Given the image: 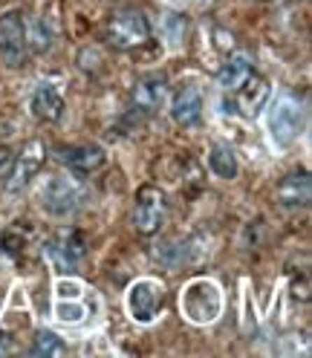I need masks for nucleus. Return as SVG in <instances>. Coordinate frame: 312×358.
Returning <instances> with one entry per match:
<instances>
[{
    "mask_svg": "<svg viewBox=\"0 0 312 358\" xmlns=\"http://www.w3.org/2000/svg\"><path fill=\"white\" fill-rule=\"evenodd\" d=\"M107 41L110 47H116L122 52L139 50L150 41V24L139 9H119L107 24Z\"/></svg>",
    "mask_w": 312,
    "mask_h": 358,
    "instance_id": "obj_1",
    "label": "nucleus"
},
{
    "mask_svg": "<svg viewBox=\"0 0 312 358\" xmlns=\"http://www.w3.org/2000/svg\"><path fill=\"white\" fill-rule=\"evenodd\" d=\"M304 101L292 93H283L278 96L275 107H272V116H269V127H272V139L286 148V145H292L298 136H301V130H304Z\"/></svg>",
    "mask_w": 312,
    "mask_h": 358,
    "instance_id": "obj_2",
    "label": "nucleus"
},
{
    "mask_svg": "<svg viewBox=\"0 0 312 358\" xmlns=\"http://www.w3.org/2000/svg\"><path fill=\"white\" fill-rule=\"evenodd\" d=\"M222 309V298H220V289L211 280H194L185 295H183V312L188 315V321L194 324H208L220 315Z\"/></svg>",
    "mask_w": 312,
    "mask_h": 358,
    "instance_id": "obj_3",
    "label": "nucleus"
},
{
    "mask_svg": "<svg viewBox=\"0 0 312 358\" xmlns=\"http://www.w3.org/2000/svg\"><path fill=\"white\" fill-rule=\"evenodd\" d=\"M38 199H41V208L47 214L66 217L81 206V188L73 182L70 176H50L47 182H43Z\"/></svg>",
    "mask_w": 312,
    "mask_h": 358,
    "instance_id": "obj_4",
    "label": "nucleus"
},
{
    "mask_svg": "<svg viewBox=\"0 0 312 358\" xmlns=\"http://www.w3.org/2000/svg\"><path fill=\"white\" fill-rule=\"evenodd\" d=\"M27 20L20 12H6L0 17V55L9 66H24L27 64Z\"/></svg>",
    "mask_w": 312,
    "mask_h": 358,
    "instance_id": "obj_5",
    "label": "nucleus"
},
{
    "mask_svg": "<svg viewBox=\"0 0 312 358\" xmlns=\"http://www.w3.org/2000/svg\"><path fill=\"white\" fill-rule=\"evenodd\" d=\"M165 306V286L159 280H136L127 292V309L139 324H150Z\"/></svg>",
    "mask_w": 312,
    "mask_h": 358,
    "instance_id": "obj_6",
    "label": "nucleus"
},
{
    "mask_svg": "<svg viewBox=\"0 0 312 358\" xmlns=\"http://www.w3.org/2000/svg\"><path fill=\"white\" fill-rule=\"evenodd\" d=\"M43 159H47V150H43V142L41 139H29L20 150V156L12 162L9 173H6V194H17L24 191L32 176H38V171L43 168Z\"/></svg>",
    "mask_w": 312,
    "mask_h": 358,
    "instance_id": "obj_7",
    "label": "nucleus"
},
{
    "mask_svg": "<svg viewBox=\"0 0 312 358\" xmlns=\"http://www.w3.org/2000/svg\"><path fill=\"white\" fill-rule=\"evenodd\" d=\"M165 220V194L156 185H145L136 194V206H133V226L142 234L159 231Z\"/></svg>",
    "mask_w": 312,
    "mask_h": 358,
    "instance_id": "obj_8",
    "label": "nucleus"
},
{
    "mask_svg": "<svg viewBox=\"0 0 312 358\" xmlns=\"http://www.w3.org/2000/svg\"><path fill=\"white\" fill-rule=\"evenodd\" d=\"M50 255L64 272H76L81 260L87 257V240L78 229H58V234L50 243Z\"/></svg>",
    "mask_w": 312,
    "mask_h": 358,
    "instance_id": "obj_9",
    "label": "nucleus"
},
{
    "mask_svg": "<svg viewBox=\"0 0 312 358\" xmlns=\"http://www.w3.org/2000/svg\"><path fill=\"white\" fill-rule=\"evenodd\" d=\"M232 96H234V110L237 113L246 116V119H255L263 110V104L269 101V81H266L263 76H257V70H255L246 78V84L237 87Z\"/></svg>",
    "mask_w": 312,
    "mask_h": 358,
    "instance_id": "obj_10",
    "label": "nucleus"
},
{
    "mask_svg": "<svg viewBox=\"0 0 312 358\" xmlns=\"http://www.w3.org/2000/svg\"><path fill=\"white\" fill-rule=\"evenodd\" d=\"M168 99V78L162 73H150L145 78L136 81L133 87V107L139 110V113H156Z\"/></svg>",
    "mask_w": 312,
    "mask_h": 358,
    "instance_id": "obj_11",
    "label": "nucleus"
},
{
    "mask_svg": "<svg viewBox=\"0 0 312 358\" xmlns=\"http://www.w3.org/2000/svg\"><path fill=\"white\" fill-rule=\"evenodd\" d=\"M29 107H32V116L38 122H58L64 116V99L58 93V87L50 84V81H41L35 87Z\"/></svg>",
    "mask_w": 312,
    "mask_h": 358,
    "instance_id": "obj_12",
    "label": "nucleus"
},
{
    "mask_svg": "<svg viewBox=\"0 0 312 358\" xmlns=\"http://www.w3.org/2000/svg\"><path fill=\"white\" fill-rule=\"evenodd\" d=\"M58 159L78 173H93L107 162V153L99 145H76V148H64Z\"/></svg>",
    "mask_w": 312,
    "mask_h": 358,
    "instance_id": "obj_13",
    "label": "nucleus"
},
{
    "mask_svg": "<svg viewBox=\"0 0 312 358\" xmlns=\"http://www.w3.org/2000/svg\"><path fill=\"white\" fill-rule=\"evenodd\" d=\"M309 173L306 171H295L281 179L278 185V203L283 208H306L309 206Z\"/></svg>",
    "mask_w": 312,
    "mask_h": 358,
    "instance_id": "obj_14",
    "label": "nucleus"
},
{
    "mask_svg": "<svg viewBox=\"0 0 312 358\" xmlns=\"http://www.w3.org/2000/svg\"><path fill=\"white\" fill-rule=\"evenodd\" d=\"M203 116V96H199L197 87H185L183 93H176L173 104H171V119L180 127H191Z\"/></svg>",
    "mask_w": 312,
    "mask_h": 358,
    "instance_id": "obj_15",
    "label": "nucleus"
},
{
    "mask_svg": "<svg viewBox=\"0 0 312 358\" xmlns=\"http://www.w3.org/2000/svg\"><path fill=\"white\" fill-rule=\"evenodd\" d=\"M252 73H255L252 58H249V55H243V52H237V55H232L226 64L220 66L217 81H220V87L226 90V93H234L237 87L246 84V78H249Z\"/></svg>",
    "mask_w": 312,
    "mask_h": 358,
    "instance_id": "obj_16",
    "label": "nucleus"
},
{
    "mask_svg": "<svg viewBox=\"0 0 312 358\" xmlns=\"http://www.w3.org/2000/svg\"><path fill=\"white\" fill-rule=\"evenodd\" d=\"M208 168L220 176V179H234L240 165H237V156L232 153L229 145H222V142H214L211 145V153H208Z\"/></svg>",
    "mask_w": 312,
    "mask_h": 358,
    "instance_id": "obj_17",
    "label": "nucleus"
},
{
    "mask_svg": "<svg viewBox=\"0 0 312 358\" xmlns=\"http://www.w3.org/2000/svg\"><path fill=\"white\" fill-rule=\"evenodd\" d=\"M32 355H43V358H50V355H66V347H64V341L58 338L55 332H50V329H41L38 335H35V344H32V350H29Z\"/></svg>",
    "mask_w": 312,
    "mask_h": 358,
    "instance_id": "obj_18",
    "label": "nucleus"
},
{
    "mask_svg": "<svg viewBox=\"0 0 312 358\" xmlns=\"http://www.w3.org/2000/svg\"><path fill=\"white\" fill-rule=\"evenodd\" d=\"M32 35H35V38H27V41H32V43H35V52H41V50H47V47H50V32H47V27H43L41 20L35 24Z\"/></svg>",
    "mask_w": 312,
    "mask_h": 358,
    "instance_id": "obj_19",
    "label": "nucleus"
},
{
    "mask_svg": "<svg viewBox=\"0 0 312 358\" xmlns=\"http://www.w3.org/2000/svg\"><path fill=\"white\" fill-rule=\"evenodd\" d=\"M12 168V153L6 148H0V176H6Z\"/></svg>",
    "mask_w": 312,
    "mask_h": 358,
    "instance_id": "obj_20",
    "label": "nucleus"
},
{
    "mask_svg": "<svg viewBox=\"0 0 312 358\" xmlns=\"http://www.w3.org/2000/svg\"><path fill=\"white\" fill-rule=\"evenodd\" d=\"M260 3H275V0H260Z\"/></svg>",
    "mask_w": 312,
    "mask_h": 358,
    "instance_id": "obj_21",
    "label": "nucleus"
},
{
    "mask_svg": "<svg viewBox=\"0 0 312 358\" xmlns=\"http://www.w3.org/2000/svg\"><path fill=\"white\" fill-rule=\"evenodd\" d=\"M0 344H3V332H0Z\"/></svg>",
    "mask_w": 312,
    "mask_h": 358,
    "instance_id": "obj_22",
    "label": "nucleus"
}]
</instances>
